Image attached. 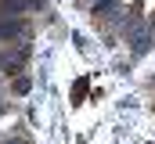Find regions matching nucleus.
<instances>
[{
	"label": "nucleus",
	"instance_id": "f03ea898",
	"mask_svg": "<svg viewBox=\"0 0 155 144\" xmlns=\"http://www.w3.org/2000/svg\"><path fill=\"white\" fill-rule=\"evenodd\" d=\"M4 7L7 11H29V7H36V0H4Z\"/></svg>",
	"mask_w": 155,
	"mask_h": 144
},
{
	"label": "nucleus",
	"instance_id": "f257e3e1",
	"mask_svg": "<svg viewBox=\"0 0 155 144\" xmlns=\"http://www.w3.org/2000/svg\"><path fill=\"white\" fill-rule=\"evenodd\" d=\"M0 36L11 40V36H25V25L22 22H0Z\"/></svg>",
	"mask_w": 155,
	"mask_h": 144
}]
</instances>
